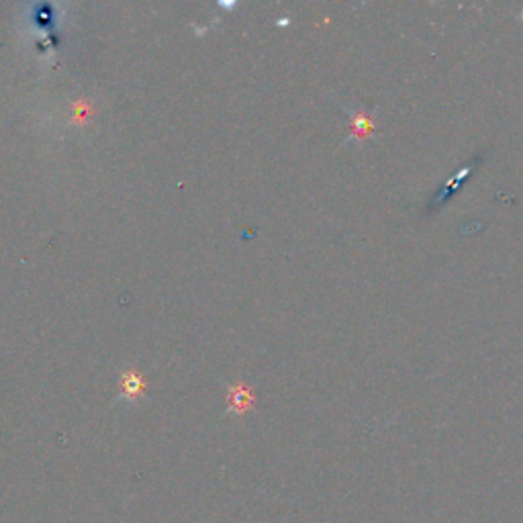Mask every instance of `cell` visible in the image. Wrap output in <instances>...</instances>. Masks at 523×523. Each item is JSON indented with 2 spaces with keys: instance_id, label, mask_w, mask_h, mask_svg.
<instances>
[{
  "instance_id": "cell-1",
  "label": "cell",
  "mask_w": 523,
  "mask_h": 523,
  "mask_svg": "<svg viewBox=\"0 0 523 523\" xmlns=\"http://www.w3.org/2000/svg\"><path fill=\"white\" fill-rule=\"evenodd\" d=\"M144 394V377L135 370H129L123 374L121 380V399L127 401H135Z\"/></svg>"
},
{
  "instance_id": "cell-2",
  "label": "cell",
  "mask_w": 523,
  "mask_h": 523,
  "mask_svg": "<svg viewBox=\"0 0 523 523\" xmlns=\"http://www.w3.org/2000/svg\"><path fill=\"white\" fill-rule=\"evenodd\" d=\"M249 401H251V392L246 391V389L235 387L231 391V407L235 411H244L249 405Z\"/></svg>"
}]
</instances>
